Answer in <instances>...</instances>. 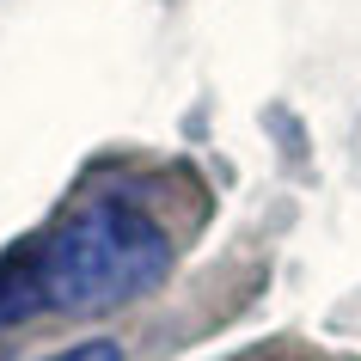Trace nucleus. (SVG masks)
Wrapping results in <instances>:
<instances>
[{"mask_svg":"<svg viewBox=\"0 0 361 361\" xmlns=\"http://www.w3.org/2000/svg\"><path fill=\"white\" fill-rule=\"evenodd\" d=\"M43 361H123V349H116L111 337H86V343H74V349H56V355H43Z\"/></svg>","mask_w":361,"mask_h":361,"instance_id":"7ed1b4c3","label":"nucleus"},{"mask_svg":"<svg viewBox=\"0 0 361 361\" xmlns=\"http://www.w3.org/2000/svg\"><path fill=\"white\" fill-rule=\"evenodd\" d=\"M43 306V276H37V264H0V324H13V319H25V312H37Z\"/></svg>","mask_w":361,"mask_h":361,"instance_id":"f03ea898","label":"nucleus"},{"mask_svg":"<svg viewBox=\"0 0 361 361\" xmlns=\"http://www.w3.org/2000/svg\"><path fill=\"white\" fill-rule=\"evenodd\" d=\"M166 269L171 239L141 209H123V202H92L68 214L37 251L43 306L56 312H111L123 300L153 294L166 282Z\"/></svg>","mask_w":361,"mask_h":361,"instance_id":"f257e3e1","label":"nucleus"}]
</instances>
